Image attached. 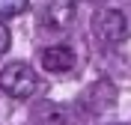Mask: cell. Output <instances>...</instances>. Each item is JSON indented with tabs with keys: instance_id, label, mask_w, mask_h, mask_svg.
Returning <instances> with one entry per match:
<instances>
[{
	"instance_id": "cell-5",
	"label": "cell",
	"mask_w": 131,
	"mask_h": 125,
	"mask_svg": "<svg viewBox=\"0 0 131 125\" xmlns=\"http://www.w3.org/2000/svg\"><path fill=\"white\" fill-rule=\"evenodd\" d=\"M74 3H45L42 6V24L45 27H69L74 18Z\"/></svg>"
},
{
	"instance_id": "cell-2",
	"label": "cell",
	"mask_w": 131,
	"mask_h": 125,
	"mask_svg": "<svg viewBox=\"0 0 131 125\" xmlns=\"http://www.w3.org/2000/svg\"><path fill=\"white\" fill-rule=\"evenodd\" d=\"M92 30L101 42L116 45V42L128 39V18L119 9H98L95 18H92Z\"/></svg>"
},
{
	"instance_id": "cell-7",
	"label": "cell",
	"mask_w": 131,
	"mask_h": 125,
	"mask_svg": "<svg viewBox=\"0 0 131 125\" xmlns=\"http://www.w3.org/2000/svg\"><path fill=\"white\" fill-rule=\"evenodd\" d=\"M21 12H27L24 0H0V18H15Z\"/></svg>"
},
{
	"instance_id": "cell-6",
	"label": "cell",
	"mask_w": 131,
	"mask_h": 125,
	"mask_svg": "<svg viewBox=\"0 0 131 125\" xmlns=\"http://www.w3.org/2000/svg\"><path fill=\"white\" fill-rule=\"evenodd\" d=\"M30 116H33L36 125H69V113H66V107H60V104H54V101H42V104H36Z\"/></svg>"
},
{
	"instance_id": "cell-1",
	"label": "cell",
	"mask_w": 131,
	"mask_h": 125,
	"mask_svg": "<svg viewBox=\"0 0 131 125\" xmlns=\"http://www.w3.org/2000/svg\"><path fill=\"white\" fill-rule=\"evenodd\" d=\"M42 86L39 75L33 72L27 63H9L3 72H0V89L6 92V95H12V98H30V95H36Z\"/></svg>"
},
{
	"instance_id": "cell-4",
	"label": "cell",
	"mask_w": 131,
	"mask_h": 125,
	"mask_svg": "<svg viewBox=\"0 0 131 125\" xmlns=\"http://www.w3.org/2000/svg\"><path fill=\"white\" fill-rule=\"evenodd\" d=\"M42 57V66L48 69L51 75H63V72H72L74 69V51L69 45H51L39 54Z\"/></svg>"
},
{
	"instance_id": "cell-8",
	"label": "cell",
	"mask_w": 131,
	"mask_h": 125,
	"mask_svg": "<svg viewBox=\"0 0 131 125\" xmlns=\"http://www.w3.org/2000/svg\"><path fill=\"white\" fill-rule=\"evenodd\" d=\"M9 45H12V36H9V27L0 21V54H6Z\"/></svg>"
},
{
	"instance_id": "cell-3",
	"label": "cell",
	"mask_w": 131,
	"mask_h": 125,
	"mask_svg": "<svg viewBox=\"0 0 131 125\" xmlns=\"http://www.w3.org/2000/svg\"><path fill=\"white\" fill-rule=\"evenodd\" d=\"M113 104H116V86L110 81L92 83L90 89H86V95L81 98V107H86L90 113H104V110H110Z\"/></svg>"
}]
</instances>
